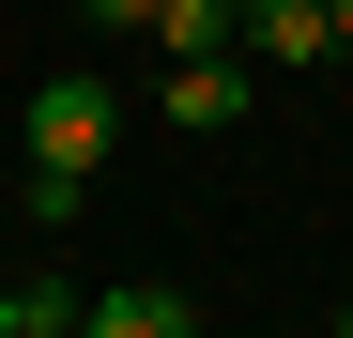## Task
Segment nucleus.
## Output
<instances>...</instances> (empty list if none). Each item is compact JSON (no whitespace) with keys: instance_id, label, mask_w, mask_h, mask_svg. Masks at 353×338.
I'll return each instance as SVG.
<instances>
[{"instance_id":"nucleus-8","label":"nucleus","mask_w":353,"mask_h":338,"mask_svg":"<svg viewBox=\"0 0 353 338\" xmlns=\"http://www.w3.org/2000/svg\"><path fill=\"white\" fill-rule=\"evenodd\" d=\"M338 46H353V0H338Z\"/></svg>"},{"instance_id":"nucleus-5","label":"nucleus","mask_w":353,"mask_h":338,"mask_svg":"<svg viewBox=\"0 0 353 338\" xmlns=\"http://www.w3.org/2000/svg\"><path fill=\"white\" fill-rule=\"evenodd\" d=\"M154 46L185 62V46H246V0H154Z\"/></svg>"},{"instance_id":"nucleus-3","label":"nucleus","mask_w":353,"mask_h":338,"mask_svg":"<svg viewBox=\"0 0 353 338\" xmlns=\"http://www.w3.org/2000/svg\"><path fill=\"white\" fill-rule=\"evenodd\" d=\"M246 62H338V0H246Z\"/></svg>"},{"instance_id":"nucleus-4","label":"nucleus","mask_w":353,"mask_h":338,"mask_svg":"<svg viewBox=\"0 0 353 338\" xmlns=\"http://www.w3.org/2000/svg\"><path fill=\"white\" fill-rule=\"evenodd\" d=\"M185 323H200V292L139 277V292H92V323H77V338H185Z\"/></svg>"},{"instance_id":"nucleus-7","label":"nucleus","mask_w":353,"mask_h":338,"mask_svg":"<svg viewBox=\"0 0 353 338\" xmlns=\"http://www.w3.org/2000/svg\"><path fill=\"white\" fill-rule=\"evenodd\" d=\"M0 338H16V277H0Z\"/></svg>"},{"instance_id":"nucleus-2","label":"nucleus","mask_w":353,"mask_h":338,"mask_svg":"<svg viewBox=\"0 0 353 338\" xmlns=\"http://www.w3.org/2000/svg\"><path fill=\"white\" fill-rule=\"evenodd\" d=\"M154 108H169L185 139H230V123L261 108V62H246V46H185V62L154 77Z\"/></svg>"},{"instance_id":"nucleus-6","label":"nucleus","mask_w":353,"mask_h":338,"mask_svg":"<svg viewBox=\"0 0 353 338\" xmlns=\"http://www.w3.org/2000/svg\"><path fill=\"white\" fill-rule=\"evenodd\" d=\"M92 31H123V46H154V0H77Z\"/></svg>"},{"instance_id":"nucleus-1","label":"nucleus","mask_w":353,"mask_h":338,"mask_svg":"<svg viewBox=\"0 0 353 338\" xmlns=\"http://www.w3.org/2000/svg\"><path fill=\"white\" fill-rule=\"evenodd\" d=\"M16 139H31V215H77V185L108 169V139H123V108H108V77H46L16 108Z\"/></svg>"}]
</instances>
